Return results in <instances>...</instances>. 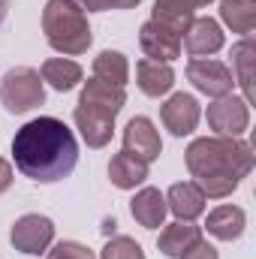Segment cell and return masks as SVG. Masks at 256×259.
Wrapping results in <instances>:
<instances>
[{
	"label": "cell",
	"mask_w": 256,
	"mask_h": 259,
	"mask_svg": "<svg viewBox=\"0 0 256 259\" xmlns=\"http://www.w3.org/2000/svg\"><path fill=\"white\" fill-rule=\"evenodd\" d=\"M160 118H163V124L166 130L172 133V136H190L196 124H199V118H202V109H199V100L193 97V94H172L166 103H163V109H160Z\"/></svg>",
	"instance_id": "11"
},
{
	"label": "cell",
	"mask_w": 256,
	"mask_h": 259,
	"mask_svg": "<svg viewBox=\"0 0 256 259\" xmlns=\"http://www.w3.org/2000/svg\"><path fill=\"white\" fill-rule=\"evenodd\" d=\"M220 18L232 33L250 36L256 27V0H220Z\"/></svg>",
	"instance_id": "23"
},
{
	"label": "cell",
	"mask_w": 256,
	"mask_h": 259,
	"mask_svg": "<svg viewBox=\"0 0 256 259\" xmlns=\"http://www.w3.org/2000/svg\"><path fill=\"white\" fill-rule=\"evenodd\" d=\"M181 259H220V253H217V247H214V244H208L205 238H199L190 250H184V253H181Z\"/></svg>",
	"instance_id": "27"
},
{
	"label": "cell",
	"mask_w": 256,
	"mask_h": 259,
	"mask_svg": "<svg viewBox=\"0 0 256 259\" xmlns=\"http://www.w3.org/2000/svg\"><path fill=\"white\" fill-rule=\"evenodd\" d=\"M208 127L214 130V136H229V139H241L250 127V103L244 97H220L208 106Z\"/></svg>",
	"instance_id": "7"
},
{
	"label": "cell",
	"mask_w": 256,
	"mask_h": 259,
	"mask_svg": "<svg viewBox=\"0 0 256 259\" xmlns=\"http://www.w3.org/2000/svg\"><path fill=\"white\" fill-rule=\"evenodd\" d=\"M0 103L12 115L33 112L36 106L46 103V81L36 69L30 66H15L3 75L0 81Z\"/></svg>",
	"instance_id": "4"
},
{
	"label": "cell",
	"mask_w": 256,
	"mask_h": 259,
	"mask_svg": "<svg viewBox=\"0 0 256 259\" xmlns=\"http://www.w3.org/2000/svg\"><path fill=\"white\" fill-rule=\"evenodd\" d=\"M136 84L145 97H166L172 88H175V69L163 61H151V58H142L136 64Z\"/></svg>",
	"instance_id": "14"
},
{
	"label": "cell",
	"mask_w": 256,
	"mask_h": 259,
	"mask_svg": "<svg viewBox=\"0 0 256 259\" xmlns=\"http://www.w3.org/2000/svg\"><path fill=\"white\" fill-rule=\"evenodd\" d=\"M6 12H9V0H0V24H3V18H6Z\"/></svg>",
	"instance_id": "31"
},
{
	"label": "cell",
	"mask_w": 256,
	"mask_h": 259,
	"mask_svg": "<svg viewBox=\"0 0 256 259\" xmlns=\"http://www.w3.org/2000/svg\"><path fill=\"white\" fill-rule=\"evenodd\" d=\"M12 178H15V175H12V163L0 157V193H6V190L12 187Z\"/></svg>",
	"instance_id": "28"
},
{
	"label": "cell",
	"mask_w": 256,
	"mask_h": 259,
	"mask_svg": "<svg viewBox=\"0 0 256 259\" xmlns=\"http://www.w3.org/2000/svg\"><path fill=\"white\" fill-rule=\"evenodd\" d=\"M78 106L115 121L121 115V109L127 106V91L118 88V84L100 81V78H88L84 88H81V94H78Z\"/></svg>",
	"instance_id": "10"
},
{
	"label": "cell",
	"mask_w": 256,
	"mask_h": 259,
	"mask_svg": "<svg viewBox=\"0 0 256 259\" xmlns=\"http://www.w3.org/2000/svg\"><path fill=\"white\" fill-rule=\"evenodd\" d=\"M139 49L145 58L151 61H163V64H172L181 58V33L163 27L160 21L148 18L142 27H139Z\"/></svg>",
	"instance_id": "8"
},
{
	"label": "cell",
	"mask_w": 256,
	"mask_h": 259,
	"mask_svg": "<svg viewBox=\"0 0 256 259\" xmlns=\"http://www.w3.org/2000/svg\"><path fill=\"white\" fill-rule=\"evenodd\" d=\"M42 33H46V42L58 55H66V58L84 55L91 49V42H94L88 15L72 0H49L46 3V9H42Z\"/></svg>",
	"instance_id": "3"
},
{
	"label": "cell",
	"mask_w": 256,
	"mask_h": 259,
	"mask_svg": "<svg viewBox=\"0 0 256 259\" xmlns=\"http://www.w3.org/2000/svg\"><path fill=\"white\" fill-rule=\"evenodd\" d=\"M100 259H145V250H142V244H139L136 238H130V235H118V238L106 241L103 256Z\"/></svg>",
	"instance_id": "25"
},
{
	"label": "cell",
	"mask_w": 256,
	"mask_h": 259,
	"mask_svg": "<svg viewBox=\"0 0 256 259\" xmlns=\"http://www.w3.org/2000/svg\"><path fill=\"white\" fill-rule=\"evenodd\" d=\"M39 75H42V81L46 84H52L55 91H72L81 78H84V69L75 64V61H69V58H49L42 69H39Z\"/></svg>",
	"instance_id": "22"
},
{
	"label": "cell",
	"mask_w": 256,
	"mask_h": 259,
	"mask_svg": "<svg viewBox=\"0 0 256 259\" xmlns=\"http://www.w3.org/2000/svg\"><path fill=\"white\" fill-rule=\"evenodd\" d=\"M205 229L217 241H238L247 229V214L238 205H217L214 211H208Z\"/></svg>",
	"instance_id": "15"
},
{
	"label": "cell",
	"mask_w": 256,
	"mask_h": 259,
	"mask_svg": "<svg viewBox=\"0 0 256 259\" xmlns=\"http://www.w3.org/2000/svg\"><path fill=\"white\" fill-rule=\"evenodd\" d=\"M46 253H49V259H97V253L81 241H58Z\"/></svg>",
	"instance_id": "26"
},
{
	"label": "cell",
	"mask_w": 256,
	"mask_h": 259,
	"mask_svg": "<svg viewBox=\"0 0 256 259\" xmlns=\"http://www.w3.org/2000/svg\"><path fill=\"white\" fill-rule=\"evenodd\" d=\"M199 238H202V226H193V223H184V220H175V223L163 226V232H160V238H157V247H160L163 256L181 259V253L190 250Z\"/></svg>",
	"instance_id": "17"
},
{
	"label": "cell",
	"mask_w": 256,
	"mask_h": 259,
	"mask_svg": "<svg viewBox=\"0 0 256 259\" xmlns=\"http://www.w3.org/2000/svg\"><path fill=\"white\" fill-rule=\"evenodd\" d=\"M187 81H190L199 94H205L211 100L229 97L235 91L232 69L223 64V61H214V58H193L190 64H187Z\"/></svg>",
	"instance_id": "6"
},
{
	"label": "cell",
	"mask_w": 256,
	"mask_h": 259,
	"mask_svg": "<svg viewBox=\"0 0 256 259\" xmlns=\"http://www.w3.org/2000/svg\"><path fill=\"white\" fill-rule=\"evenodd\" d=\"M187 169L205 199H226L238 190L241 178L253 169V148L244 139L202 136L193 139L184 151Z\"/></svg>",
	"instance_id": "2"
},
{
	"label": "cell",
	"mask_w": 256,
	"mask_h": 259,
	"mask_svg": "<svg viewBox=\"0 0 256 259\" xmlns=\"http://www.w3.org/2000/svg\"><path fill=\"white\" fill-rule=\"evenodd\" d=\"M130 214H133V220H136L139 226H145V229H160V226L166 223V214H169L166 196L160 193L157 187H142L139 193L133 196V202H130Z\"/></svg>",
	"instance_id": "16"
},
{
	"label": "cell",
	"mask_w": 256,
	"mask_h": 259,
	"mask_svg": "<svg viewBox=\"0 0 256 259\" xmlns=\"http://www.w3.org/2000/svg\"><path fill=\"white\" fill-rule=\"evenodd\" d=\"M223 30L211 15L193 18V24L187 27V33L181 36V49H187L190 58H211L223 49Z\"/></svg>",
	"instance_id": "12"
},
{
	"label": "cell",
	"mask_w": 256,
	"mask_h": 259,
	"mask_svg": "<svg viewBox=\"0 0 256 259\" xmlns=\"http://www.w3.org/2000/svg\"><path fill=\"white\" fill-rule=\"evenodd\" d=\"M232 78L235 84H241L244 91V100L250 103L253 100V66H256V46H253V36H241L235 46H232Z\"/></svg>",
	"instance_id": "20"
},
{
	"label": "cell",
	"mask_w": 256,
	"mask_h": 259,
	"mask_svg": "<svg viewBox=\"0 0 256 259\" xmlns=\"http://www.w3.org/2000/svg\"><path fill=\"white\" fill-rule=\"evenodd\" d=\"M12 160L15 169L36 181V184H55L64 181L78 166V142L72 130L58 118H33L12 136Z\"/></svg>",
	"instance_id": "1"
},
{
	"label": "cell",
	"mask_w": 256,
	"mask_h": 259,
	"mask_svg": "<svg viewBox=\"0 0 256 259\" xmlns=\"http://www.w3.org/2000/svg\"><path fill=\"white\" fill-rule=\"evenodd\" d=\"M94 78L124 88V84L130 81V61H127V55L112 52V49L100 52V55L94 58Z\"/></svg>",
	"instance_id": "24"
},
{
	"label": "cell",
	"mask_w": 256,
	"mask_h": 259,
	"mask_svg": "<svg viewBox=\"0 0 256 259\" xmlns=\"http://www.w3.org/2000/svg\"><path fill=\"white\" fill-rule=\"evenodd\" d=\"M124 151H127L130 157L142 160V163L160 160V154H163V139H160V130L154 127L151 118L136 115L127 127H124Z\"/></svg>",
	"instance_id": "9"
},
{
	"label": "cell",
	"mask_w": 256,
	"mask_h": 259,
	"mask_svg": "<svg viewBox=\"0 0 256 259\" xmlns=\"http://www.w3.org/2000/svg\"><path fill=\"white\" fill-rule=\"evenodd\" d=\"M205 202H208V199L199 190L196 181H178V184H172L169 193H166V208H169L178 220H184V223H193L196 217L205 214Z\"/></svg>",
	"instance_id": "13"
},
{
	"label": "cell",
	"mask_w": 256,
	"mask_h": 259,
	"mask_svg": "<svg viewBox=\"0 0 256 259\" xmlns=\"http://www.w3.org/2000/svg\"><path fill=\"white\" fill-rule=\"evenodd\" d=\"M109 178H112V184L118 190H136L148 178V163H142V160L130 157L127 151H121L109 163Z\"/></svg>",
	"instance_id": "21"
},
{
	"label": "cell",
	"mask_w": 256,
	"mask_h": 259,
	"mask_svg": "<svg viewBox=\"0 0 256 259\" xmlns=\"http://www.w3.org/2000/svg\"><path fill=\"white\" fill-rule=\"evenodd\" d=\"M72 3H78L88 12H106L109 9V0H72Z\"/></svg>",
	"instance_id": "29"
},
{
	"label": "cell",
	"mask_w": 256,
	"mask_h": 259,
	"mask_svg": "<svg viewBox=\"0 0 256 259\" xmlns=\"http://www.w3.org/2000/svg\"><path fill=\"white\" fill-rule=\"evenodd\" d=\"M72 121H75V130L81 133V139H84L88 148H106L112 142V136H115V121L112 118H103V115L88 112L81 106H75Z\"/></svg>",
	"instance_id": "18"
},
{
	"label": "cell",
	"mask_w": 256,
	"mask_h": 259,
	"mask_svg": "<svg viewBox=\"0 0 256 259\" xmlns=\"http://www.w3.org/2000/svg\"><path fill=\"white\" fill-rule=\"evenodd\" d=\"M196 0H157L154 3V12H151V18L154 21H160L163 27H169V30H175V33H187V27L193 24V18H196Z\"/></svg>",
	"instance_id": "19"
},
{
	"label": "cell",
	"mask_w": 256,
	"mask_h": 259,
	"mask_svg": "<svg viewBox=\"0 0 256 259\" xmlns=\"http://www.w3.org/2000/svg\"><path fill=\"white\" fill-rule=\"evenodd\" d=\"M9 241L18 253H27V256H39L52 247L55 241V223L52 217L46 214H24L12 223L9 229Z\"/></svg>",
	"instance_id": "5"
},
{
	"label": "cell",
	"mask_w": 256,
	"mask_h": 259,
	"mask_svg": "<svg viewBox=\"0 0 256 259\" xmlns=\"http://www.w3.org/2000/svg\"><path fill=\"white\" fill-rule=\"evenodd\" d=\"M142 0H109V9H136Z\"/></svg>",
	"instance_id": "30"
}]
</instances>
